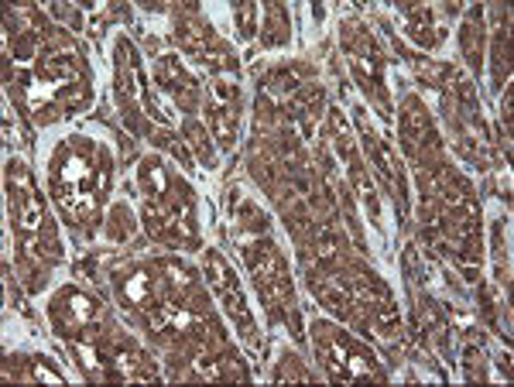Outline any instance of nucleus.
<instances>
[{"instance_id": "f257e3e1", "label": "nucleus", "mask_w": 514, "mask_h": 387, "mask_svg": "<svg viewBox=\"0 0 514 387\" xmlns=\"http://www.w3.org/2000/svg\"><path fill=\"white\" fill-rule=\"evenodd\" d=\"M210 271H213L216 292L223 295L227 309L234 312L240 322H251V312H247V302H244V295H240V288H237V281H234V271H230L227 264H223L220 254H210Z\"/></svg>"}]
</instances>
